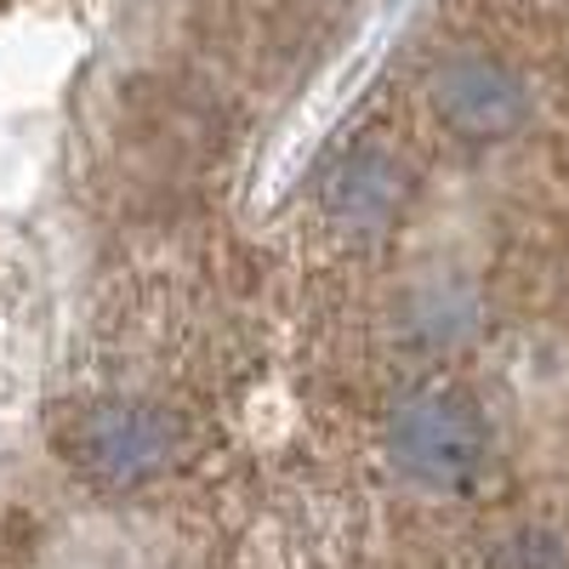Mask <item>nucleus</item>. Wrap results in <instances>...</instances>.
I'll return each instance as SVG.
<instances>
[{"mask_svg":"<svg viewBox=\"0 0 569 569\" xmlns=\"http://www.w3.org/2000/svg\"><path fill=\"white\" fill-rule=\"evenodd\" d=\"M58 450L103 490H142L182 461V421L149 399H98L58 421Z\"/></svg>","mask_w":569,"mask_h":569,"instance_id":"nucleus-1","label":"nucleus"},{"mask_svg":"<svg viewBox=\"0 0 569 569\" xmlns=\"http://www.w3.org/2000/svg\"><path fill=\"white\" fill-rule=\"evenodd\" d=\"M388 456L421 490H467L490 461L485 410L456 388L410 393L388 421Z\"/></svg>","mask_w":569,"mask_h":569,"instance_id":"nucleus-2","label":"nucleus"},{"mask_svg":"<svg viewBox=\"0 0 569 569\" xmlns=\"http://www.w3.org/2000/svg\"><path fill=\"white\" fill-rule=\"evenodd\" d=\"M427 103L433 114L467 137V142H496L512 137L530 114V86L512 63L490 58V52H450L427 74Z\"/></svg>","mask_w":569,"mask_h":569,"instance_id":"nucleus-3","label":"nucleus"},{"mask_svg":"<svg viewBox=\"0 0 569 569\" xmlns=\"http://www.w3.org/2000/svg\"><path fill=\"white\" fill-rule=\"evenodd\" d=\"M410 200V171L399 166V154H388L382 142H353L319 177V211L325 222L348 233V240H376L388 233L393 217Z\"/></svg>","mask_w":569,"mask_h":569,"instance_id":"nucleus-4","label":"nucleus"},{"mask_svg":"<svg viewBox=\"0 0 569 569\" xmlns=\"http://www.w3.org/2000/svg\"><path fill=\"white\" fill-rule=\"evenodd\" d=\"M405 325H410V337L427 342V348L467 342L472 325H479V297H472V284H461V279H433V284H421V291L405 302Z\"/></svg>","mask_w":569,"mask_h":569,"instance_id":"nucleus-5","label":"nucleus"},{"mask_svg":"<svg viewBox=\"0 0 569 569\" xmlns=\"http://www.w3.org/2000/svg\"><path fill=\"white\" fill-rule=\"evenodd\" d=\"M485 569H569V547L552 525H518L485 552Z\"/></svg>","mask_w":569,"mask_h":569,"instance_id":"nucleus-6","label":"nucleus"}]
</instances>
